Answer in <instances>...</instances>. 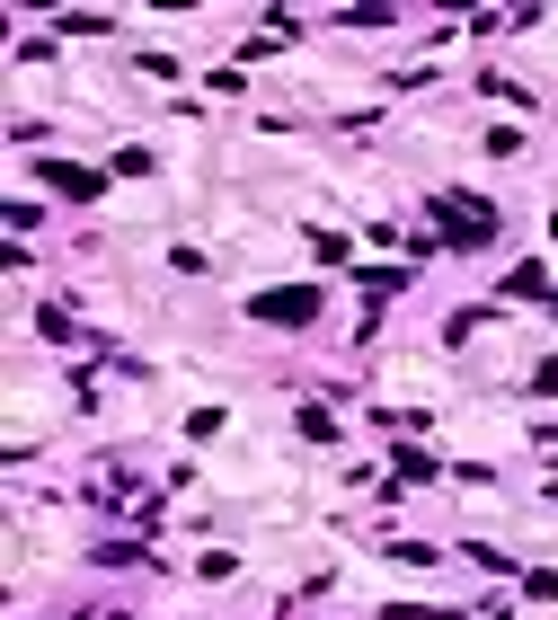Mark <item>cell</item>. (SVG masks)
Here are the masks:
<instances>
[{
    "label": "cell",
    "mask_w": 558,
    "mask_h": 620,
    "mask_svg": "<svg viewBox=\"0 0 558 620\" xmlns=\"http://www.w3.org/2000/svg\"><path fill=\"white\" fill-rule=\"evenodd\" d=\"M434 213L452 222V240H461V248L496 240V213H488V204H470V195H434Z\"/></svg>",
    "instance_id": "cell-1"
},
{
    "label": "cell",
    "mask_w": 558,
    "mask_h": 620,
    "mask_svg": "<svg viewBox=\"0 0 558 620\" xmlns=\"http://www.w3.org/2000/svg\"><path fill=\"white\" fill-rule=\"evenodd\" d=\"M257 319H284V328H302V319H319V284H284V293H257Z\"/></svg>",
    "instance_id": "cell-2"
},
{
    "label": "cell",
    "mask_w": 558,
    "mask_h": 620,
    "mask_svg": "<svg viewBox=\"0 0 558 620\" xmlns=\"http://www.w3.org/2000/svg\"><path fill=\"white\" fill-rule=\"evenodd\" d=\"M45 186H54V195H71V204H89V195H98V178H89V169H62V160H45Z\"/></svg>",
    "instance_id": "cell-3"
},
{
    "label": "cell",
    "mask_w": 558,
    "mask_h": 620,
    "mask_svg": "<svg viewBox=\"0 0 558 620\" xmlns=\"http://www.w3.org/2000/svg\"><path fill=\"white\" fill-rule=\"evenodd\" d=\"M523 594H532V603H558V567H532V576H523Z\"/></svg>",
    "instance_id": "cell-4"
},
{
    "label": "cell",
    "mask_w": 558,
    "mask_h": 620,
    "mask_svg": "<svg viewBox=\"0 0 558 620\" xmlns=\"http://www.w3.org/2000/svg\"><path fill=\"white\" fill-rule=\"evenodd\" d=\"M532 390H541V399H558V364H541V372H532Z\"/></svg>",
    "instance_id": "cell-5"
}]
</instances>
